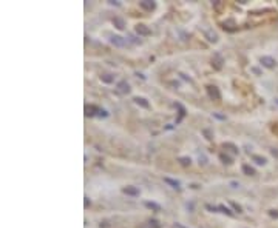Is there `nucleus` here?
Segmentation results:
<instances>
[{
	"label": "nucleus",
	"mask_w": 278,
	"mask_h": 228,
	"mask_svg": "<svg viewBox=\"0 0 278 228\" xmlns=\"http://www.w3.org/2000/svg\"><path fill=\"white\" fill-rule=\"evenodd\" d=\"M207 93H209V96L212 97L213 100H218V99H219V91H218L216 86H207Z\"/></svg>",
	"instance_id": "nucleus-1"
},
{
	"label": "nucleus",
	"mask_w": 278,
	"mask_h": 228,
	"mask_svg": "<svg viewBox=\"0 0 278 228\" xmlns=\"http://www.w3.org/2000/svg\"><path fill=\"white\" fill-rule=\"evenodd\" d=\"M110 42L113 45H116V46H124L125 45V40L121 37V35H113V37L110 39Z\"/></svg>",
	"instance_id": "nucleus-2"
},
{
	"label": "nucleus",
	"mask_w": 278,
	"mask_h": 228,
	"mask_svg": "<svg viewBox=\"0 0 278 228\" xmlns=\"http://www.w3.org/2000/svg\"><path fill=\"white\" fill-rule=\"evenodd\" d=\"M136 33H138L139 35H149V34H150V29L147 28L145 25H138V26H136Z\"/></svg>",
	"instance_id": "nucleus-3"
},
{
	"label": "nucleus",
	"mask_w": 278,
	"mask_h": 228,
	"mask_svg": "<svg viewBox=\"0 0 278 228\" xmlns=\"http://www.w3.org/2000/svg\"><path fill=\"white\" fill-rule=\"evenodd\" d=\"M124 193H125V194H130V196H138V194H139V190L134 188V186H127V188H124Z\"/></svg>",
	"instance_id": "nucleus-4"
},
{
	"label": "nucleus",
	"mask_w": 278,
	"mask_h": 228,
	"mask_svg": "<svg viewBox=\"0 0 278 228\" xmlns=\"http://www.w3.org/2000/svg\"><path fill=\"white\" fill-rule=\"evenodd\" d=\"M141 5V8H144V10H147V11H151V10H155V3L153 2H141L139 3Z\"/></svg>",
	"instance_id": "nucleus-5"
},
{
	"label": "nucleus",
	"mask_w": 278,
	"mask_h": 228,
	"mask_svg": "<svg viewBox=\"0 0 278 228\" xmlns=\"http://www.w3.org/2000/svg\"><path fill=\"white\" fill-rule=\"evenodd\" d=\"M113 23H114V26H116L118 29H124V26H125L124 20L121 19V17H114V19H113Z\"/></svg>",
	"instance_id": "nucleus-6"
},
{
	"label": "nucleus",
	"mask_w": 278,
	"mask_h": 228,
	"mask_svg": "<svg viewBox=\"0 0 278 228\" xmlns=\"http://www.w3.org/2000/svg\"><path fill=\"white\" fill-rule=\"evenodd\" d=\"M134 102H136L138 105H141V106H144V108H149V102H147L144 97H134Z\"/></svg>",
	"instance_id": "nucleus-7"
},
{
	"label": "nucleus",
	"mask_w": 278,
	"mask_h": 228,
	"mask_svg": "<svg viewBox=\"0 0 278 228\" xmlns=\"http://www.w3.org/2000/svg\"><path fill=\"white\" fill-rule=\"evenodd\" d=\"M204 34H205V37H207L210 42H216V40H218V35L215 34V33H212V31H209V29L204 31Z\"/></svg>",
	"instance_id": "nucleus-8"
},
{
	"label": "nucleus",
	"mask_w": 278,
	"mask_h": 228,
	"mask_svg": "<svg viewBox=\"0 0 278 228\" xmlns=\"http://www.w3.org/2000/svg\"><path fill=\"white\" fill-rule=\"evenodd\" d=\"M118 88H119L122 93H130V86H128V83H127V82H124V80L118 83Z\"/></svg>",
	"instance_id": "nucleus-9"
},
{
	"label": "nucleus",
	"mask_w": 278,
	"mask_h": 228,
	"mask_svg": "<svg viewBox=\"0 0 278 228\" xmlns=\"http://www.w3.org/2000/svg\"><path fill=\"white\" fill-rule=\"evenodd\" d=\"M164 182H167L168 185L175 186V188H178V186H179V182H178V180H173V179H170V177H165V179H164Z\"/></svg>",
	"instance_id": "nucleus-10"
},
{
	"label": "nucleus",
	"mask_w": 278,
	"mask_h": 228,
	"mask_svg": "<svg viewBox=\"0 0 278 228\" xmlns=\"http://www.w3.org/2000/svg\"><path fill=\"white\" fill-rule=\"evenodd\" d=\"M261 62H263V63L266 65V66H273V60L270 59V57H263Z\"/></svg>",
	"instance_id": "nucleus-11"
},
{
	"label": "nucleus",
	"mask_w": 278,
	"mask_h": 228,
	"mask_svg": "<svg viewBox=\"0 0 278 228\" xmlns=\"http://www.w3.org/2000/svg\"><path fill=\"white\" fill-rule=\"evenodd\" d=\"M145 207H147V208H151V210H159V205L155 203V202H145Z\"/></svg>",
	"instance_id": "nucleus-12"
},
{
	"label": "nucleus",
	"mask_w": 278,
	"mask_h": 228,
	"mask_svg": "<svg viewBox=\"0 0 278 228\" xmlns=\"http://www.w3.org/2000/svg\"><path fill=\"white\" fill-rule=\"evenodd\" d=\"M243 171L247 174V176H250V174H253V169L249 167V165H243Z\"/></svg>",
	"instance_id": "nucleus-13"
},
{
	"label": "nucleus",
	"mask_w": 278,
	"mask_h": 228,
	"mask_svg": "<svg viewBox=\"0 0 278 228\" xmlns=\"http://www.w3.org/2000/svg\"><path fill=\"white\" fill-rule=\"evenodd\" d=\"M219 159H221L224 163H230V162H232L230 157H229V156H226V154H219Z\"/></svg>",
	"instance_id": "nucleus-14"
},
{
	"label": "nucleus",
	"mask_w": 278,
	"mask_h": 228,
	"mask_svg": "<svg viewBox=\"0 0 278 228\" xmlns=\"http://www.w3.org/2000/svg\"><path fill=\"white\" fill-rule=\"evenodd\" d=\"M179 162H181V165H184V167H187V165H190V159L189 157H181Z\"/></svg>",
	"instance_id": "nucleus-15"
},
{
	"label": "nucleus",
	"mask_w": 278,
	"mask_h": 228,
	"mask_svg": "<svg viewBox=\"0 0 278 228\" xmlns=\"http://www.w3.org/2000/svg\"><path fill=\"white\" fill-rule=\"evenodd\" d=\"M102 80L107 82V83H110V82H113V77H111L110 74H105V76H102Z\"/></svg>",
	"instance_id": "nucleus-16"
},
{
	"label": "nucleus",
	"mask_w": 278,
	"mask_h": 228,
	"mask_svg": "<svg viewBox=\"0 0 278 228\" xmlns=\"http://www.w3.org/2000/svg\"><path fill=\"white\" fill-rule=\"evenodd\" d=\"M253 160H255L257 163H260V165L266 162V159H264V157H258V156H253Z\"/></svg>",
	"instance_id": "nucleus-17"
},
{
	"label": "nucleus",
	"mask_w": 278,
	"mask_h": 228,
	"mask_svg": "<svg viewBox=\"0 0 278 228\" xmlns=\"http://www.w3.org/2000/svg\"><path fill=\"white\" fill-rule=\"evenodd\" d=\"M219 210H221V211H223V213H226V214H229V216H232V211H230V210H229L227 207H224V205H221V207H219Z\"/></svg>",
	"instance_id": "nucleus-18"
},
{
	"label": "nucleus",
	"mask_w": 278,
	"mask_h": 228,
	"mask_svg": "<svg viewBox=\"0 0 278 228\" xmlns=\"http://www.w3.org/2000/svg\"><path fill=\"white\" fill-rule=\"evenodd\" d=\"M224 146H226V148H232V151H233V153H238L236 146H235V145H232V144H224Z\"/></svg>",
	"instance_id": "nucleus-19"
},
{
	"label": "nucleus",
	"mask_w": 278,
	"mask_h": 228,
	"mask_svg": "<svg viewBox=\"0 0 278 228\" xmlns=\"http://www.w3.org/2000/svg\"><path fill=\"white\" fill-rule=\"evenodd\" d=\"M203 133L205 134V137H207V139H212V134H210V131H209V129H204Z\"/></svg>",
	"instance_id": "nucleus-20"
},
{
	"label": "nucleus",
	"mask_w": 278,
	"mask_h": 228,
	"mask_svg": "<svg viewBox=\"0 0 278 228\" xmlns=\"http://www.w3.org/2000/svg\"><path fill=\"white\" fill-rule=\"evenodd\" d=\"M205 208H207V210H210V211H216V207H212V205H205Z\"/></svg>",
	"instance_id": "nucleus-21"
},
{
	"label": "nucleus",
	"mask_w": 278,
	"mask_h": 228,
	"mask_svg": "<svg viewBox=\"0 0 278 228\" xmlns=\"http://www.w3.org/2000/svg\"><path fill=\"white\" fill-rule=\"evenodd\" d=\"M232 207H233V208H235V210H236V211H238V213L241 211V207H240V205H236V203H233V202H232Z\"/></svg>",
	"instance_id": "nucleus-22"
},
{
	"label": "nucleus",
	"mask_w": 278,
	"mask_h": 228,
	"mask_svg": "<svg viewBox=\"0 0 278 228\" xmlns=\"http://www.w3.org/2000/svg\"><path fill=\"white\" fill-rule=\"evenodd\" d=\"M230 186L232 188H236V186H238V182H230Z\"/></svg>",
	"instance_id": "nucleus-23"
}]
</instances>
